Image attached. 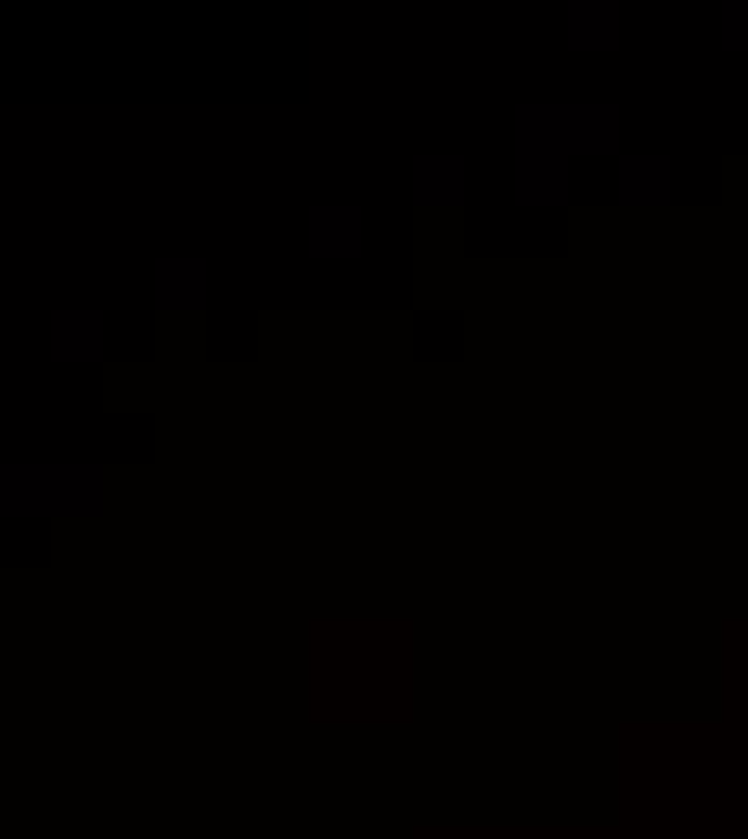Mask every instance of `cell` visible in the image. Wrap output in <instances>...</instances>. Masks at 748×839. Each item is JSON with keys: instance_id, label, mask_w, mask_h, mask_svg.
<instances>
[{"instance_id": "6", "label": "cell", "mask_w": 748, "mask_h": 839, "mask_svg": "<svg viewBox=\"0 0 748 839\" xmlns=\"http://www.w3.org/2000/svg\"><path fill=\"white\" fill-rule=\"evenodd\" d=\"M46 336H52V362H97L110 350V317L91 304H78V310L66 304V310H52Z\"/></svg>"}, {"instance_id": "3", "label": "cell", "mask_w": 748, "mask_h": 839, "mask_svg": "<svg viewBox=\"0 0 748 839\" xmlns=\"http://www.w3.org/2000/svg\"><path fill=\"white\" fill-rule=\"evenodd\" d=\"M304 246H310V259H323V265L361 259V246H368V213L355 208V201H323V208H310Z\"/></svg>"}, {"instance_id": "9", "label": "cell", "mask_w": 748, "mask_h": 839, "mask_svg": "<svg viewBox=\"0 0 748 839\" xmlns=\"http://www.w3.org/2000/svg\"><path fill=\"white\" fill-rule=\"evenodd\" d=\"M672 155H619V201L626 208H665L672 201Z\"/></svg>"}, {"instance_id": "2", "label": "cell", "mask_w": 748, "mask_h": 839, "mask_svg": "<svg viewBox=\"0 0 748 839\" xmlns=\"http://www.w3.org/2000/svg\"><path fill=\"white\" fill-rule=\"evenodd\" d=\"M619 104H517V142H548L568 162L619 149Z\"/></svg>"}, {"instance_id": "5", "label": "cell", "mask_w": 748, "mask_h": 839, "mask_svg": "<svg viewBox=\"0 0 748 839\" xmlns=\"http://www.w3.org/2000/svg\"><path fill=\"white\" fill-rule=\"evenodd\" d=\"M561 39H568V52H619V39H626V7H619V0H568Z\"/></svg>"}, {"instance_id": "1", "label": "cell", "mask_w": 748, "mask_h": 839, "mask_svg": "<svg viewBox=\"0 0 748 839\" xmlns=\"http://www.w3.org/2000/svg\"><path fill=\"white\" fill-rule=\"evenodd\" d=\"M104 465H7L0 510L7 517H97L104 510Z\"/></svg>"}, {"instance_id": "4", "label": "cell", "mask_w": 748, "mask_h": 839, "mask_svg": "<svg viewBox=\"0 0 748 839\" xmlns=\"http://www.w3.org/2000/svg\"><path fill=\"white\" fill-rule=\"evenodd\" d=\"M517 201L523 208H561L568 201V155L548 142H517Z\"/></svg>"}, {"instance_id": "8", "label": "cell", "mask_w": 748, "mask_h": 839, "mask_svg": "<svg viewBox=\"0 0 748 839\" xmlns=\"http://www.w3.org/2000/svg\"><path fill=\"white\" fill-rule=\"evenodd\" d=\"M206 259H155V272H149V284H155V310L162 317H175V310H201L206 304Z\"/></svg>"}, {"instance_id": "10", "label": "cell", "mask_w": 748, "mask_h": 839, "mask_svg": "<svg viewBox=\"0 0 748 839\" xmlns=\"http://www.w3.org/2000/svg\"><path fill=\"white\" fill-rule=\"evenodd\" d=\"M716 39H723V52H748V0H723Z\"/></svg>"}, {"instance_id": "7", "label": "cell", "mask_w": 748, "mask_h": 839, "mask_svg": "<svg viewBox=\"0 0 748 839\" xmlns=\"http://www.w3.org/2000/svg\"><path fill=\"white\" fill-rule=\"evenodd\" d=\"M413 208H459V201H465V175H472V168H465V155H452V149H446V155H432V149H426V155H413Z\"/></svg>"}]
</instances>
